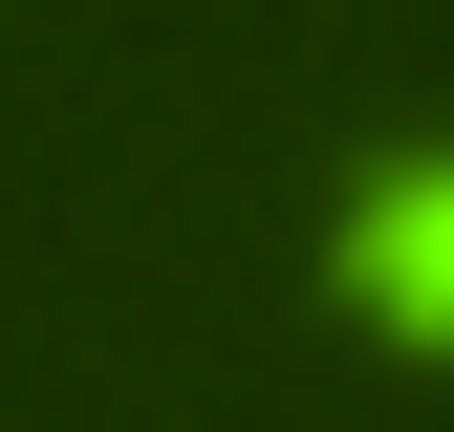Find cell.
I'll use <instances>...</instances> for the list:
<instances>
[{
  "label": "cell",
  "instance_id": "1",
  "mask_svg": "<svg viewBox=\"0 0 454 432\" xmlns=\"http://www.w3.org/2000/svg\"><path fill=\"white\" fill-rule=\"evenodd\" d=\"M368 303L389 324H454V174H411V195L368 216Z\"/></svg>",
  "mask_w": 454,
  "mask_h": 432
}]
</instances>
